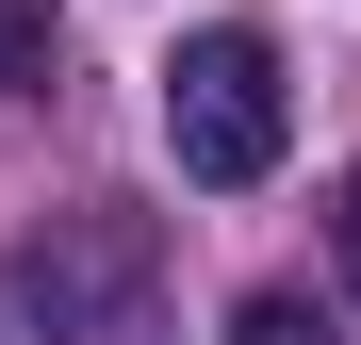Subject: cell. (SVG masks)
<instances>
[{
	"mask_svg": "<svg viewBox=\"0 0 361 345\" xmlns=\"http://www.w3.org/2000/svg\"><path fill=\"white\" fill-rule=\"evenodd\" d=\"M49 66V0H0V83H33Z\"/></svg>",
	"mask_w": 361,
	"mask_h": 345,
	"instance_id": "277c9868",
	"label": "cell"
},
{
	"mask_svg": "<svg viewBox=\"0 0 361 345\" xmlns=\"http://www.w3.org/2000/svg\"><path fill=\"white\" fill-rule=\"evenodd\" d=\"M279 132H295L279 33L214 17V33H180V49H164V148H180V181H214V198H230V181H263Z\"/></svg>",
	"mask_w": 361,
	"mask_h": 345,
	"instance_id": "6da1fadb",
	"label": "cell"
},
{
	"mask_svg": "<svg viewBox=\"0 0 361 345\" xmlns=\"http://www.w3.org/2000/svg\"><path fill=\"white\" fill-rule=\"evenodd\" d=\"M329 247H345V296H361V164H345V198H329Z\"/></svg>",
	"mask_w": 361,
	"mask_h": 345,
	"instance_id": "5b68a950",
	"label": "cell"
},
{
	"mask_svg": "<svg viewBox=\"0 0 361 345\" xmlns=\"http://www.w3.org/2000/svg\"><path fill=\"white\" fill-rule=\"evenodd\" d=\"M0 279H17V313H33L49 345H115V329L148 313V279H164V230H148L132 198H66L49 230H17Z\"/></svg>",
	"mask_w": 361,
	"mask_h": 345,
	"instance_id": "7a4b0ae2",
	"label": "cell"
},
{
	"mask_svg": "<svg viewBox=\"0 0 361 345\" xmlns=\"http://www.w3.org/2000/svg\"><path fill=\"white\" fill-rule=\"evenodd\" d=\"M230 345H329V313H312V296H247V313H230Z\"/></svg>",
	"mask_w": 361,
	"mask_h": 345,
	"instance_id": "3957f363",
	"label": "cell"
}]
</instances>
